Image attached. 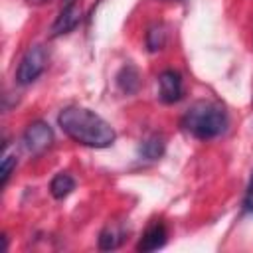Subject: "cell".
I'll use <instances>...</instances> for the list:
<instances>
[{
  "mask_svg": "<svg viewBox=\"0 0 253 253\" xmlns=\"http://www.w3.org/2000/svg\"><path fill=\"white\" fill-rule=\"evenodd\" d=\"M164 148H166L164 136H160V134H152V136H148V138L140 144L138 152H140V156L146 158V160H158V158L164 154Z\"/></svg>",
  "mask_w": 253,
  "mask_h": 253,
  "instance_id": "11",
  "label": "cell"
},
{
  "mask_svg": "<svg viewBox=\"0 0 253 253\" xmlns=\"http://www.w3.org/2000/svg\"><path fill=\"white\" fill-rule=\"evenodd\" d=\"M227 126L223 107L211 101H196L182 117V128L200 140L215 138Z\"/></svg>",
  "mask_w": 253,
  "mask_h": 253,
  "instance_id": "2",
  "label": "cell"
},
{
  "mask_svg": "<svg viewBox=\"0 0 253 253\" xmlns=\"http://www.w3.org/2000/svg\"><path fill=\"white\" fill-rule=\"evenodd\" d=\"M158 97L162 103L172 105L178 103L184 97V83H182V75L174 69H166L158 75Z\"/></svg>",
  "mask_w": 253,
  "mask_h": 253,
  "instance_id": "5",
  "label": "cell"
},
{
  "mask_svg": "<svg viewBox=\"0 0 253 253\" xmlns=\"http://www.w3.org/2000/svg\"><path fill=\"white\" fill-rule=\"evenodd\" d=\"M166 237H168L166 225H164L162 221H152V223L144 229V233H142V237H140L136 249H138V251H144V253H146V251H156V249L164 247Z\"/></svg>",
  "mask_w": 253,
  "mask_h": 253,
  "instance_id": "6",
  "label": "cell"
},
{
  "mask_svg": "<svg viewBox=\"0 0 253 253\" xmlns=\"http://www.w3.org/2000/svg\"><path fill=\"white\" fill-rule=\"evenodd\" d=\"M123 235H125V229L119 227L117 223L105 225V229L99 235V249H103V251L117 249L121 245V241H123Z\"/></svg>",
  "mask_w": 253,
  "mask_h": 253,
  "instance_id": "10",
  "label": "cell"
},
{
  "mask_svg": "<svg viewBox=\"0 0 253 253\" xmlns=\"http://www.w3.org/2000/svg\"><path fill=\"white\" fill-rule=\"evenodd\" d=\"M81 20V8L77 4L73 6H63L59 16L55 18L53 26H51V38H57V36H63L67 32H71Z\"/></svg>",
  "mask_w": 253,
  "mask_h": 253,
  "instance_id": "7",
  "label": "cell"
},
{
  "mask_svg": "<svg viewBox=\"0 0 253 253\" xmlns=\"http://www.w3.org/2000/svg\"><path fill=\"white\" fill-rule=\"evenodd\" d=\"M45 65H47V53H45V49H43L42 45L30 47V49L24 53V57H22V61H20V65H18L16 81H18L20 85H30V83H34V81L43 73Z\"/></svg>",
  "mask_w": 253,
  "mask_h": 253,
  "instance_id": "3",
  "label": "cell"
},
{
  "mask_svg": "<svg viewBox=\"0 0 253 253\" xmlns=\"http://www.w3.org/2000/svg\"><path fill=\"white\" fill-rule=\"evenodd\" d=\"M14 166H16V156H10V154L4 156V160H2V168H0V174H2V186L8 184V178H10Z\"/></svg>",
  "mask_w": 253,
  "mask_h": 253,
  "instance_id": "13",
  "label": "cell"
},
{
  "mask_svg": "<svg viewBox=\"0 0 253 253\" xmlns=\"http://www.w3.org/2000/svg\"><path fill=\"white\" fill-rule=\"evenodd\" d=\"M117 85H119L121 91L126 93V95L136 93L138 87H140V75H138V69H136L134 65L126 63V65L119 71V75H117Z\"/></svg>",
  "mask_w": 253,
  "mask_h": 253,
  "instance_id": "8",
  "label": "cell"
},
{
  "mask_svg": "<svg viewBox=\"0 0 253 253\" xmlns=\"http://www.w3.org/2000/svg\"><path fill=\"white\" fill-rule=\"evenodd\" d=\"M164 42H166V30H164V26L162 24L150 26L148 32H146V47H148V51L162 49Z\"/></svg>",
  "mask_w": 253,
  "mask_h": 253,
  "instance_id": "12",
  "label": "cell"
},
{
  "mask_svg": "<svg viewBox=\"0 0 253 253\" xmlns=\"http://www.w3.org/2000/svg\"><path fill=\"white\" fill-rule=\"evenodd\" d=\"M61 4H63V6H73L75 0H61Z\"/></svg>",
  "mask_w": 253,
  "mask_h": 253,
  "instance_id": "16",
  "label": "cell"
},
{
  "mask_svg": "<svg viewBox=\"0 0 253 253\" xmlns=\"http://www.w3.org/2000/svg\"><path fill=\"white\" fill-rule=\"evenodd\" d=\"M73 190H75V180H73V176L67 174V172L55 174L53 180H51V184H49V192H51V196H53L55 200L67 198Z\"/></svg>",
  "mask_w": 253,
  "mask_h": 253,
  "instance_id": "9",
  "label": "cell"
},
{
  "mask_svg": "<svg viewBox=\"0 0 253 253\" xmlns=\"http://www.w3.org/2000/svg\"><path fill=\"white\" fill-rule=\"evenodd\" d=\"M245 208L249 211H253V176H251V182H249V188H247V194H245Z\"/></svg>",
  "mask_w": 253,
  "mask_h": 253,
  "instance_id": "14",
  "label": "cell"
},
{
  "mask_svg": "<svg viewBox=\"0 0 253 253\" xmlns=\"http://www.w3.org/2000/svg\"><path fill=\"white\" fill-rule=\"evenodd\" d=\"M24 146L32 152V154H42L43 150H47L53 142V130L47 123L43 121H36L32 123L26 130H24Z\"/></svg>",
  "mask_w": 253,
  "mask_h": 253,
  "instance_id": "4",
  "label": "cell"
},
{
  "mask_svg": "<svg viewBox=\"0 0 253 253\" xmlns=\"http://www.w3.org/2000/svg\"><path fill=\"white\" fill-rule=\"evenodd\" d=\"M30 4H34V6H40V4H45L47 0H28Z\"/></svg>",
  "mask_w": 253,
  "mask_h": 253,
  "instance_id": "15",
  "label": "cell"
},
{
  "mask_svg": "<svg viewBox=\"0 0 253 253\" xmlns=\"http://www.w3.org/2000/svg\"><path fill=\"white\" fill-rule=\"evenodd\" d=\"M57 123L71 140L83 146L107 148L115 142L113 126L105 119H101L97 113L85 107H65L59 113Z\"/></svg>",
  "mask_w": 253,
  "mask_h": 253,
  "instance_id": "1",
  "label": "cell"
}]
</instances>
